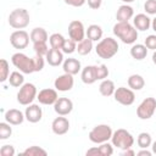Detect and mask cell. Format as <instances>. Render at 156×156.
I'll use <instances>...</instances> for the list:
<instances>
[{"label": "cell", "mask_w": 156, "mask_h": 156, "mask_svg": "<svg viewBox=\"0 0 156 156\" xmlns=\"http://www.w3.org/2000/svg\"><path fill=\"white\" fill-rule=\"evenodd\" d=\"M113 34L124 44H134L138 39V30L129 22H117L113 26Z\"/></svg>", "instance_id": "obj_1"}, {"label": "cell", "mask_w": 156, "mask_h": 156, "mask_svg": "<svg viewBox=\"0 0 156 156\" xmlns=\"http://www.w3.org/2000/svg\"><path fill=\"white\" fill-rule=\"evenodd\" d=\"M95 51H96V55L99 57L108 60L118 52V43H117L116 39H113L111 37H107L105 39H101L98 43V45L95 48Z\"/></svg>", "instance_id": "obj_2"}, {"label": "cell", "mask_w": 156, "mask_h": 156, "mask_svg": "<svg viewBox=\"0 0 156 156\" xmlns=\"http://www.w3.org/2000/svg\"><path fill=\"white\" fill-rule=\"evenodd\" d=\"M9 24L15 29H23L29 24L30 17L26 9H15L9 15Z\"/></svg>", "instance_id": "obj_3"}, {"label": "cell", "mask_w": 156, "mask_h": 156, "mask_svg": "<svg viewBox=\"0 0 156 156\" xmlns=\"http://www.w3.org/2000/svg\"><path fill=\"white\" fill-rule=\"evenodd\" d=\"M112 128L108 124H98L89 132V140L95 144H102L112 138Z\"/></svg>", "instance_id": "obj_4"}, {"label": "cell", "mask_w": 156, "mask_h": 156, "mask_svg": "<svg viewBox=\"0 0 156 156\" xmlns=\"http://www.w3.org/2000/svg\"><path fill=\"white\" fill-rule=\"evenodd\" d=\"M111 140H112V145L121 150L130 149L134 144L133 135L127 129H123V128H119L116 132H113Z\"/></svg>", "instance_id": "obj_5"}, {"label": "cell", "mask_w": 156, "mask_h": 156, "mask_svg": "<svg viewBox=\"0 0 156 156\" xmlns=\"http://www.w3.org/2000/svg\"><path fill=\"white\" fill-rule=\"evenodd\" d=\"M11 62H12V65L16 68L20 69V72H22L24 74H30V73L35 72L33 57L29 58L23 52H16V54H13L12 57H11Z\"/></svg>", "instance_id": "obj_6"}, {"label": "cell", "mask_w": 156, "mask_h": 156, "mask_svg": "<svg viewBox=\"0 0 156 156\" xmlns=\"http://www.w3.org/2000/svg\"><path fill=\"white\" fill-rule=\"evenodd\" d=\"M37 87L33 83H24L17 93V101L20 105L28 106L34 101V99H37Z\"/></svg>", "instance_id": "obj_7"}, {"label": "cell", "mask_w": 156, "mask_h": 156, "mask_svg": "<svg viewBox=\"0 0 156 156\" xmlns=\"http://www.w3.org/2000/svg\"><path fill=\"white\" fill-rule=\"evenodd\" d=\"M156 111V99L146 98L144 99L136 108V115L140 119H149Z\"/></svg>", "instance_id": "obj_8"}, {"label": "cell", "mask_w": 156, "mask_h": 156, "mask_svg": "<svg viewBox=\"0 0 156 156\" xmlns=\"http://www.w3.org/2000/svg\"><path fill=\"white\" fill-rule=\"evenodd\" d=\"M115 100L123 105V106H130L134 101H135V94L133 91V89L130 88H126V87H119L115 90Z\"/></svg>", "instance_id": "obj_9"}, {"label": "cell", "mask_w": 156, "mask_h": 156, "mask_svg": "<svg viewBox=\"0 0 156 156\" xmlns=\"http://www.w3.org/2000/svg\"><path fill=\"white\" fill-rule=\"evenodd\" d=\"M29 39H30V34H28L26 30L23 29H17L15 30L11 35H10V43L15 49H26L29 44Z\"/></svg>", "instance_id": "obj_10"}, {"label": "cell", "mask_w": 156, "mask_h": 156, "mask_svg": "<svg viewBox=\"0 0 156 156\" xmlns=\"http://www.w3.org/2000/svg\"><path fill=\"white\" fill-rule=\"evenodd\" d=\"M68 35L72 40H74L77 43L82 41L85 37V28H84L83 23L78 20L71 21L68 24Z\"/></svg>", "instance_id": "obj_11"}, {"label": "cell", "mask_w": 156, "mask_h": 156, "mask_svg": "<svg viewBox=\"0 0 156 156\" xmlns=\"http://www.w3.org/2000/svg\"><path fill=\"white\" fill-rule=\"evenodd\" d=\"M54 85H55V89L58 90V91H68L73 88L74 85V79H73V76L69 74V73H63L61 76H58L55 82H54Z\"/></svg>", "instance_id": "obj_12"}, {"label": "cell", "mask_w": 156, "mask_h": 156, "mask_svg": "<svg viewBox=\"0 0 156 156\" xmlns=\"http://www.w3.org/2000/svg\"><path fill=\"white\" fill-rule=\"evenodd\" d=\"M54 110L58 116H67L73 110V102L68 98H58L54 104Z\"/></svg>", "instance_id": "obj_13"}, {"label": "cell", "mask_w": 156, "mask_h": 156, "mask_svg": "<svg viewBox=\"0 0 156 156\" xmlns=\"http://www.w3.org/2000/svg\"><path fill=\"white\" fill-rule=\"evenodd\" d=\"M37 99L41 105H54L57 101L58 95H57V91L55 89L46 88V89H43L38 93Z\"/></svg>", "instance_id": "obj_14"}, {"label": "cell", "mask_w": 156, "mask_h": 156, "mask_svg": "<svg viewBox=\"0 0 156 156\" xmlns=\"http://www.w3.org/2000/svg\"><path fill=\"white\" fill-rule=\"evenodd\" d=\"M24 116H26V119L30 123H37L43 117V111H41V107L37 104H30L28 105V107H26V111H24Z\"/></svg>", "instance_id": "obj_15"}, {"label": "cell", "mask_w": 156, "mask_h": 156, "mask_svg": "<svg viewBox=\"0 0 156 156\" xmlns=\"http://www.w3.org/2000/svg\"><path fill=\"white\" fill-rule=\"evenodd\" d=\"M51 129L56 135H63L69 129V122L65 116L56 117L51 123Z\"/></svg>", "instance_id": "obj_16"}, {"label": "cell", "mask_w": 156, "mask_h": 156, "mask_svg": "<svg viewBox=\"0 0 156 156\" xmlns=\"http://www.w3.org/2000/svg\"><path fill=\"white\" fill-rule=\"evenodd\" d=\"M45 58H46V62L50 66L56 67V66H60L61 63H63V52H62V50L50 48Z\"/></svg>", "instance_id": "obj_17"}, {"label": "cell", "mask_w": 156, "mask_h": 156, "mask_svg": "<svg viewBox=\"0 0 156 156\" xmlns=\"http://www.w3.org/2000/svg\"><path fill=\"white\" fill-rule=\"evenodd\" d=\"M26 116L17 108H10L5 112V121L11 126H18L24 121Z\"/></svg>", "instance_id": "obj_18"}, {"label": "cell", "mask_w": 156, "mask_h": 156, "mask_svg": "<svg viewBox=\"0 0 156 156\" xmlns=\"http://www.w3.org/2000/svg\"><path fill=\"white\" fill-rule=\"evenodd\" d=\"M133 26L136 28V30H147L151 26V18L145 13H138L136 16H134Z\"/></svg>", "instance_id": "obj_19"}, {"label": "cell", "mask_w": 156, "mask_h": 156, "mask_svg": "<svg viewBox=\"0 0 156 156\" xmlns=\"http://www.w3.org/2000/svg\"><path fill=\"white\" fill-rule=\"evenodd\" d=\"M134 16V10L129 5H121L116 12L117 22H129V20Z\"/></svg>", "instance_id": "obj_20"}, {"label": "cell", "mask_w": 156, "mask_h": 156, "mask_svg": "<svg viewBox=\"0 0 156 156\" xmlns=\"http://www.w3.org/2000/svg\"><path fill=\"white\" fill-rule=\"evenodd\" d=\"M62 67H63L65 73H69V74L74 76V74H77L80 71L82 65H80V61L79 60L73 58V57H69V58H66L63 61Z\"/></svg>", "instance_id": "obj_21"}, {"label": "cell", "mask_w": 156, "mask_h": 156, "mask_svg": "<svg viewBox=\"0 0 156 156\" xmlns=\"http://www.w3.org/2000/svg\"><path fill=\"white\" fill-rule=\"evenodd\" d=\"M80 78L85 84H93L98 80L96 78V66H87L82 69Z\"/></svg>", "instance_id": "obj_22"}, {"label": "cell", "mask_w": 156, "mask_h": 156, "mask_svg": "<svg viewBox=\"0 0 156 156\" xmlns=\"http://www.w3.org/2000/svg\"><path fill=\"white\" fill-rule=\"evenodd\" d=\"M147 48L145 46V44H134L130 48V56L138 61L144 60L147 55Z\"/></svg>", "instance_id": "obj_23"}, {"label": "cell", "mask_w": 156, "mask_h": 156, "mask_svg": "<svg viewBox=\"0 0 156 156\" xmlns=\"http://www.w3.org/2000/svg\"><path fill=\"white\" fill-rule=\"evenodd\" d=\"M115 90H116L115 83L110 79H104L99 85V91L102 96H111L115 94Z\"/></svg>", "instance_id": "obj_24"}, {"label": "cell", "mask_w": 156, "mask_h": 156, "mask_svg": "<svg viewBox=\"0 0 156 156\" xmlns=\"http://www.w3.org/2000/svg\"><path fill=\"white\" fill-rule=\"evenodd\" d=\"M87 38H89L93 41H98L102 38V28L98 24H90L88 29L85 30Z\"/></svg>", "instance_id": "obj_25"}, {"label": "cell", "mask_w": 156, "mask_h": 156, "mask_svg": "<svg viewBox=\"0 0 156 156\" xmlns=\"http://www.w3.org/2000/svg\"><path fill=\"white\" fill-rule=\"evenodd\" d=\"M49 39V35H48V32L41 28V27H37L34 29H32L30 32V40L33 43H37V41H48Z\"/></svg>", "instance_id": "obj_26"}, {"label": "cell", "mask_w": 156, "mask_h": 156, "mask_svg": "<svg viewBox=\"0 0 156 156\" xmlns=\"http://www.w3.org/2000/svg\"><path fill=\"white\" fill-rule=\"evenodd\" d=\"M145 85V80L140 74H132L128 78V87L133 90H141Z\"/></svg>", "instance_id": "obj_27"}, {"label": "cell", "mask_w": 156, "mask_h": 156, "mask_svg": "<svg viewBox=\"0 0 156 156\" xmlns=\"http://www.w3.org/2000/svg\"><path fill=\"white\" fill-rule=\"evenodd\" d=\"M91 50H93V40H90L89 38H87V39L84 38V39H83L82 41H79L78 45H77V51H78V54L82 55V56L90 54Z\"/></svg>", "instance_id": "obj_28"}, {"label": "cell", "mask_w": 156, "mask_h": 156, "mask_svg": "<svg viewBox=\"0 0 156 156\" xmlns=\"http://www.w3.org/2000/svg\"><path fill=\"white\" fill-rule=\"evenodd\" d=\"M7 80H9L10 85H12L15 88H21L24 84V77H23L22 72H17V71L12 72L9 76V79Z\"/></svg>", "instance_id": "obj_29"}, {"label": "cell", "mask_w": 156, "mask_h": 156, "mask_svg": "<svg viewBox=\"0 0 156 156\" xmlns=\"http://www.w3.org/2000/svg\"><path fill=\"white\" fill-rule=\"evenodd\" d=\"M65 40H66V39L63 38L62 34H60V33H54V34H51L50 38H49L50 48L61 50V49H62V45H63V43H65Z\"/></svg>", "instance_id": "obj_30"}, {"label": "cell", "mask_w": 156, "mask_h": 156, "mask_svg": "<svg viewBox=\"0 0 156 156\" xmlns=\"http://www.w3.org/2000/svg\"><path fill=\"white\" fill-rule=\"evenodd\" d=\"M136 143H138V146L141 147V149H147L149 146H151L152 144V139H151V135L146 132H143L138 135V139H136Z\"/></svg>", "instance_id": "obj_31"}, {"label": "cell", "mask_w": 156, "mask_h": 156, "mask_svg": "<svg viewBox=\"0 0 156 156\" xmlns=\"http://www.w3.org/2000/svg\"><path fill=\"white\" fill-rule=\"evenodd\" d=\"M22 155H26V156H46L48 152H46V150H44L43 147L37 146V145H33V146L27 147V149L22 152Z\"/></svg>", "instance_id": "obj_32"}, {"label": "cell", "mask_w": 156, "mask_h": 156, "mask_svg": "<svg viewBox=\"0 0 156 156\" xmlns=\"http://www.w3.org/2000/svg\"><path fill=\"white\" fill-rule=\"evenodd\" d=\"M10 76V65L5 58L0 60V82L4 83L9 79Z\"/></svg>", "instance_id": "obj_33"}, {"label": "cell", "mask_w": 156, "mask_h": 156, "mask_svg": "<svg viewBox=\"0 0 156 156\" xmlns=\"http://www.w3.org/2000/svg\"><path fill=\"white\" fill-rule=\"evenodd\" d=\"M33 49L35 55H40V56H46L48 51H49V46L46 44V41H37L33 43Z\"/></svg>", "instance_id": "obj_34"}, {"label": "cell", "mask_w": 156, "mask_h": 156, "mask_svg": "<svg viewBox=\"0 0 156 156\" xmlns=\"http://www.w3.org/2000/svg\"><path fill=\"white\" fill-rule=\"evenodd\" d=\"M11 124L7 123V122H1L0 123V139L1 140H5V139H9L12 134V128L10 127Z\"/></svg>", "instance_id": "obj_35"}, {"label": "cell", "mask_w": 156, "mask_h": 156, "mask_svg": "<svg viewBox=\"0 0 156 156\" xmlns=\"http://www.w3.org/2000/svg\"><path fill=\"white\" fill-rule=\"evenodd\" d=\"M62 52L63 54H73L76 50H77V41L72 40L71 38L69 39H66L63 45H62Z\"/></svg>", "instance_id": "obj_36"}, {"label": "cell", "mask_w": 156, "mask_h": 156, "mask_svg": "<svg viewBox=\"0 0 156 156\" xmlns=\"http://www.w3.org/2000/svg\"><path fill=\"white\" fill-rule=\"evenodd\" d=\"M113 145H111V144H108L107 141L106 143H102L98 149H99V151H100V155L101 156H111L112 154H113V147H112Z\"/></svg>", "instance_id": "obj_37"}, {"label": "cell", "mask_w": 156, "mask_h": 156, "mask_svg": "<svg viewBox=\"0 0 156 156\" xmlns=\"http://www.w3.org/2000/svg\"><path fill=\"white\" fill-rule=\"evenodd\" d=\"M107 76H108V68L105 65L96 66V78H98V80H104V79L107 78Z\"/></svg>", "instance_id": "obj_38"}, {"label": "cell", "mask_w": 156, "mask_h": 156, "mask_svg": "<svg viewBox=\"0 0 156 156\" xmlns=\"http://www.w3.org/2000/svg\"><path fill=\"white\" fill-rule=\"evenodd\" d=\"M144 10L149 15H156V0H146L144 4Z\"/></svg>", "instance_id": "obj_39"}, {"label": "cell", "mask_w": 156, "mask_h": 156, "mask_svg": "<svg viewBox=\"0 0 156 156\" xmlns=\"http://www.w3.org/2000/svg\"><path fill=\"white\" fill-rule=\"evenodd\" d=\"M33 62H34V69L35 72H40L43 68H44V56H40V55H35L33 57Z\"/></svg>", "instance_id": "obj_40"}, {"label": "cell", "mask_w": 156, "mask_h": 156, "mask_svg": "<svg viewBox=\"0 0 156 156\" xmlns=\"http://www.w3.org/2000/svg\"><path fill=\"white\" fill-rule=\"evenodd\" d=\"M1 156H13L15 155V147L12 145H2L0 149Z\"/></svg>", "instance_id": "obj_41"}, {"label": "cell", "mask_w": 156, "mask_h": 156, "mask_svg": "<svg viewBox=\"0 0 156 156\" xmlns=\"http://www.w3.org/2000/svg\"><path fill=\"white\" fill-rule=\"evenodd\" d=\"M145 46H146L147 49L155 51V50H156V35L151 34V35L146 37V39H145Z\"/></svg>", "instance_id": "obj_42"}, {"label": "cell", "mask_w": 156, "mask_h": 156, "mask_svg": "<svg viewBox=\"0 0 156 156\" xmlns=\"http://www.w3.org/2000/svg\"><path fill=\"white\" fill-rule=\"evenodd\" d=\"M67 5H69V6H74V7H80V6H83L85 2H87V0H63Z\"/></svg>", "instance_id": "obj_43"}, {"label": "cell", "mask_w": 156, "mask_h": 156, "mask_svg": "<svg viewBox=\"0 0 156 156\" xmlns=\"http://www.w3.org/2000/svg\"><path fill=\"white\" fill-rule=\"evenodd\" d=\"M87 1H88V6L93 10H98L102 4V0H87Z\"/></svg>", "instance_id": "obj_44"}, {"label": "cell", "mask_w": 156, "mask_h": 156, "mask_svg": "<svg viewBox=\"0 0 156 156\" xmlns=\"http://www.w3.org/2000/svg\"><path fill=\"white\" fill-rule=\"evenodd\" d=\"M85 155H87V156H94V155H95V156H101L98 147H91V149H89V150L85 152Z\"/></svg>", "instance_id": "obj_45"}, {"label": "cell", "mask_w": 156, "mask_h": 156, "mask_svg": "<svg viewBox=\"0 0 156 156\" xmlns=\"http://www.w3.org/2000/svg\"><path fill=\"white\" fill-rule=\"evenodd\" d=\"M136 155L138 156H151L152 155V151H149L147 149H143L139 152H136Z\"/></svg>", "instance_id": "obj_46"}, {"label": "cell", "mask_w": 156, "mask_h": 156, "mask_svg": "<svg viewBox=\"0 0 156 156\" xmlns=\"http://www.w3.org/2000/svg\"><path fill=\"white\" fill-rule=\"evenodd\" d=\"M134 155H135V151L132 149H126L122 152V156H134Z\"/></svg>", "instance_id": "obj_47"}, {"label": "cell", "mask_w": 156, "mask_h": 156, "mask_svg": "<svg viewBox=\"0 0 156 156\" xmlns=\"http://www.w3.org/2000/svg\"><path fill=\"white\" fill-rule=\"evenodd\" d=\"M151 149H152V154L156 155V140L152 141V144H151Z\"/></svg>", "instance_id": "obj_48"}, {"label": "cell", "mask_w": 156, "mask_h": 156, "mask_svg": "<svg viewBox=\"0 0 156 156\" xmlns=\"http://www.w3.org/2000/svg\"><path fill=\"white\" fill-rule=\"evenodd\" d=\"M151 26H152V29L156 32V17L152 20V22H151Z\"/></svg>", "instance_id": "obj_49"}, {"label": "cell", "mask_w": 156, "mask_h": 156, "mask_svg": "<svg viewBox=\"0 0 156 156\" xmlns=\"http://www.w3.org/2000/svg\"><path fill=\"white\" fill-rule=\"evenodd\" d=\"M152 62L156 65V50L154 51V54H152Z\"/></svg>", "instance_id": "obj_50"}, {"label": "cell", "mask_w": 156, "mask_h": 156, "mask_svg": "<svg viewBox=\"0 0 156 156\" xmlns=\"http://www.w3.org/2000/svg\"><path fill=\"white\" fill-rule=\"evenodd\" d=\"M123 2H126V4H129V2H133L134 0H122Z\"/></svg>", "instance_id": "obj_51"}]
</instances>
